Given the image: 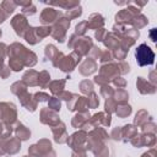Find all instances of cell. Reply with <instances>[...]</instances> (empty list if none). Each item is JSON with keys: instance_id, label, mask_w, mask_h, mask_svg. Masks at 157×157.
<instances>
[{"instance_id": "obj_32", "label": "cell", "mask_w": 157, "mask_h": 157, "mask_svg": "<svg viewBox=\"0 0 157 157\" xmlns=\"http://www.w3.org/2000/svg\"><path fill=\"white\" fill-rule=\"evenodd\" d=\"M155 33H156V28H152V31L150 32V36H151V40H152V42H155V40H156V36H155Z\"/></svg>"}, {"instance_id": "obj_19", "label": "cell", "mask_w": 157, "mask_h": 157, "mask_svg": "<svg viewBox=\"0 0 157 157\" xmlns=\"http://www.w3.org/2000/svg\"><path fill=\"white\" fill-rule=\"evenodd\" d=\"M92 88H93V86H92V83H91L88 80H85V81L81 82V91H82L83 93L92 92Z\"/></svg>"}, {"instance_id": "obj_9", "label": "cell", "mask_w": 157, "mask_h": 157, "mask_svg": "<svg viewBox=\"0 0 157 157\" xmlns=\"http://www.w3.org/2000/svg\"><path fill=\"white\" fill-rule=\"evenodd\" d=\"M16 135H17V137H18L20 140H27V139L29 137L31 132H29V130L26 129L22 124H18V125H17V129H16Z\"/></svg>"}, {"instance_id": "obj_5", "label": "cell", "mask_w": 157, "mask_h": 157, "mask_svg": "<svg viewBox=\"0 0 157 157\" xmlns=\"http://www.w3.org/2000/svg\"><path fill=\"white\" fill-rule=\"evenodd\" d=\"M59 16H60L59 11H56L54 9H44L40 15V21H42V23H52Z\"/></svg>"}, {"instance_id": "obj_3", "label": "cell", "mask_w": 157, "mask_h": 157, "mask_svg": "<svg viewBox=\"0 0 157 157\" xmlns=\"http://www.w3.org/2000/svg\"><path fill=\"white\" fill-rule=\"evenodd\" d=\"M11 25H12V27L15 28V31H16V33H17L18 36H25V32L28 29V28H27V26H28L27 20H26V17H23L22 15L15 16V17L12 18V21H11Z\"/></svg>"}, {"instance_id": "obj_2", "label": "cell", "mask_w": 157, "mask_h": 157, "mask_svg": "<svg viewBox=\"0 0 157 157\" xmlns=\"http://www.w3.org/2000/svg\"><path fill=\"white\" fill-rule=\"evenodd\" d=\"M69 25H70V21L69 20L61 18L59 21V23L53 28V32H52L53 37L56 40H59V42H63L64 40V37H65V29L69 27Z\"/></svg>"}, {"instance_id": "obj_33", "label": "cell", "mask_w": 157, "mask_h": 157, "mask_svg": "<svg viewBox=\"0 0 157 157\" xmlns=\"http://www.w3.org/2000/svg\"><path fill=\"white\" fill-rule=\"evenodd\" d=\"M74 157H86V156H85V153H80V152H78V155H77V156L74 155Z\"/></svg>"}, {"instance_id": "obj_27", "label": "cell", "mask_w": 157, "mask_h": 157, "mask_svg": "<svg viewBox=\"0 0 157 157\" xmlns=\"http://www.w3.org/2000/svg\"><path fill=\"white\" fill-rule=\"evenodd\" d=\"M99 60H101L102 63H105V61H109V60H112V55H110V53H108V52H104V53L102 54V56H99Z\"/></svg>"}, {"instance_id": "obj_17", "label": "cell", "mask_w": 157, "mask_h": 157, "mask_svg": "<svg viewBox=\"0 0 157 157\" xmlns=\"http://www.w3.org/2000/svg\"><path fill=\"white\" fill-rule=\"evenodd\" d=\"M98 103H99V101H98V98H97V94H96V93H91V97L87 98V104H88V107H90V108H96V107L98 105Z\"/></svg>"}, {"instance_id": "obj_30", "label": "cell", "mask_w": 157, "mask_h": 157, "mask_svg": "<svg viewBox=\"0 0 157 157\" xmlns=\"http://www.w3.org/2000/svg\"><path fill=\"white\" fill-rule=\"evenodd\" d=\"M6 45L4 43H0V60H2V58L5 56V52H6Z\"/></svg>"}, {"instance_id": "obj_20", "label": "cell", "mask_w": 157, "mask_h": 157, "mask_svg": "<svg viewBox=\"0 0 157 157\" xmlns=\"http://www.w3.org/2000/svg\"><path fill=\"white\" fill-rule=\"evenodd\" d=\"M117 108V104H115V101L110 99V98H107V102H105V112H108L109 114L112 112H114Z\"/></svg>"}, {"instance_id": "obj_13", "label": "cell", "mask_w": 157, "mask_h": 157, "mask_svg": "<svg viewBox=\"0 0 157 157\" xmlns=\"http://www.w3.org/2000/svg\"><path fill=\"white\" fill-rule=\"evenodd\" d=\"M64 85H65V80H61V81H53L50 83V91L53 93H59L63 88H64Z\"/></svg>"}, {"instance_id": "obj_1", "label": "cell", "mask_w": 157, "mask_h": 157, "mask_svg": "<svg viewBox=\"0 0 157 157\" xmlns=\"http://www.w3.org/2000/svg\"><path fill=\"white\" fill-rule=\"evenodd\" d=\"M135 56L137 60V64L140 66H145V65H152L155 61V53L152 52V49L150 47H147V44L142 43L137 47L136 52H135Z\"/></svg>"}, {"instance_id": "obj_28", "label": "cell", "mask_w": 157, "mask_h": 157, "mask_svg": "<svg viewBox=\"0 0 157 157\" xmlns=\"http://www.w3.org/2000/svg\"><path fill=\"white\" fill-rule=\"evenodd\" d=\"M104 34H107V32L102 28V29H98V32H96V38L98 39V40H104Z\"/></svg>"}, {"instance_id": "obj_18", "label": "cell", "mask_w": 157, "mask_h": 157, "mask_svg": "<svg viewBox=\"0 0 157 157\" xmlns=\"http://www.w3.org/2000/svg\"><path fill=\"white\" fill-rule=\"evenodd\" d=\"M49 109H53L54 112L59 110L60 109V101L55 97L53 98H49Z\"/></svg>"}, {"instance_id": "obj_25", "label": "cell", "mask_w": 157, "mask_h": 157, "mask_svg": "<svg viewBox=\"0 0 157 157\" xmlns=\"http://www.w3.org/2000/svg\"><path fill=\"white\" fill-rule=\"evenodd\" d=\"M34 97H36V99H37V101H39V102H44V101H48V98H49V96H48L47 93H43V92L36 93V94H34Z\"/></svg>"}, {"instance_id": "obj_24", "label": "cell", "mask_w": 157, "mask_h": 157, "mask_svg": "<svg viewBox=\"0 0 157 157\" xmlns=\"http://www.w3.org/2000/svg\"><path fill=\"white\" fill-rule=\"evenodd\" d=\"M118 72H120V74L129 72V65L125 64V63H120V64L118 65Z\"/></svg>"}, {"instance_id": "obj_6", "label": "cell", "mask_w": 157, "mask_h": 157, "mask_svg": "<svg viewBox=\"0 0 157 157\" xmlns=\"http://www.w3.org/2000/svg\"><path fill=\"white\" fill-rule=\"evenodd\" d=\"M53 132H54V136H55V141L56 142H65L66 141V131H65V125L63 123H60V128L59 126H55L53 128Z\"/></svg>"}, {"instance_id": "obj_26", "label": "cell", "mask_w": 157, "mask_h": 157, "mask_svg": "<svg viewBox=\"0 0 157 157\" xmlns=\"http://www.w3.org/2000/svg\"><path fill=\"white\" fill-rule=\"evenodd\" d=\"M125 83H126L125 80L121 78V77H115V78H114V85L118 86V88H124Z\"/></svg>"}, {"instance_id": "obj_10", "label": "cell", "mask_w": 157, "mask_h": 157, "mask_svg": "<svg viewBox=\"0 0 157 157\" xmlns=\"http://www.w3.org/2000/svg\"><path fill=\"white\" fill-rule=\"evenodd\" d=\"M147 22H148V21H147V18H146L145 16H142V15L136 16V17L131 21V23H132V25H134V27H135L134 29H136V28L139 29V28H141V27L146 26V25H147Z\"/></svg>"}, {"instance_id": "obj_21", "label": "cell", "mask_w": 157, "mask_h": 157, "mask_svg": "<svg viewBox=\"0 0 157 157\" xmlns=\"http://www.w3.org/2000/svg\"><path fill=\"white\" fill-rule=\"evenodd\" d=\"M81 7L78 6V7H76V9H69V11L66 12V15H67V17H69V20L70 18H74V17H77V16H80L81 15Z\"/></svg>"}, {"instance_id": "obj_8", "label": "cell", "mask_w": 157, "mask_h": 157, "mask_svg": "<svg viewBox=\"0 0 157 157\" xmlns=\"http://www.w3.org/2000/svg\"><path fill=\"white\" fill-rule=\"evenodd\" d=\"M83 69H87L86 71H85V74L83 75H86V72H87V75H90V74H92L94 70H96V63H94V60H91V59H87L82 65H81V67H80V71H82Z\"/></svg>"}, {"instance_id": "obj_31", "label": "cell", "mask_w": 157, "mask_h": 157, "mask_svg": "<svg viewBox=\"0 0 157 157\" xmlns=\"http://www.w3.org/2000/svg\"><path fill=\"white\" fill-rule=\"evenodd\" d=\"M142 157H156V151L152 148V150H150L148 152L144 153V155H142Z\"/></svg>"}, {"instance_id": "obj_14", "label": "cell", "mask_w": 157, "mask_h": 157, "mask_svg": "<svg viewBox=\"0 0 157 157\" xmlns=\"http://www.w3.org/2000/svg\"><path fill=\"white\" fill-rule=\"evenodd\" d=\"M121 134H123L124 136H128L129 139H132L135 135H137V130H136L132 125H126V126H124V129L121 130Z\"/></svg>"}, {"instance_id": "obj_23", "label": "cell", "mask_w": 157, "mask_h": 157, "mask_svg": "<svg viewBox=\"0 0 157 157\" xmlns=\"http://www.w3.org/2000/svg\"><path fill=\"white\" fill-rule=\"evenodd\" d=\"M101 93H102V96H104L105 98H109V97L113 94V90H112V87H109V86L107 87V86H105V87H103V88L101 90Z\"/></svg>"}, {"instance_id": "obj_12", "label": "cell", "mask_w": 157, "mask_h": 157, "mask_svg": "<svg viewBox=\"0 0 157 157\" xmlns=\"http://www.w3.org/2000/svg\"><path fill=\"white\" fill-rule=\"evenodd\" d=\"M117 114L120 117V118H125L128 117L130 113H131V107L128 105V104H121L120 107H117Z\"/></svg>"}, {"instance_id": "obj_4", "label": "cell", "mask_w": 157, "mask_h": 157, "mask_svg": "<svg viewBox=\"0 0 157 157\" xmlns=\"http://www.w3.org/2000/svg\"><path fill=\"white\" fill-rule=\"evenodd\" d=\"M137 88L139 91L142 93V94H151V93H155L156 92V86L155 85H151L148 81H146L145 78L142 77H139L137 78Z\"/></svg>"}, {"instance_id": "obj_7", "label": "cell", "mask_w": 157, "mask_h": 157, "mask_svg": "<svg viewBox=\"0 0 157 157\" xmlns=\"http://www.w3.org/2000/svg\"><path fill=\"white\" fill-rule=\"evenodd\" d=\"M103 23H104L103 17H102L101 15H98V13H93V15H91L90 20L87 21V25H88V27H91V28H98V27H102Z\"/></svg>"}, {"instance_id": "obj_15", "label": "cell", "mask_w": 157, "mask_h": 157, "mask_svg": "<svg viewBox=\"0 0 157 157\" xmlns=\"http://www.w3.org/2000/svg\"><path fill=\"white\" fill-rule=\"evenodd\" d=\"M49 78H50L49 74H48L47 71H42V72L38 75V85H40L42 87H44V86L49 82Z\"/></svg>"}, {"instance_id": "obj_11", "label": "cell", "mask_w": 157, "mask_h": 157, "mask_svg": "<svg viewBox=\"0 0 157 157\" xmlns=\"http://www.w3.org/2000/svg\"><path fill=\"white\" fill-rule=\"evenodd\" d=\"M148 117V113L146 110H140L137 114H136V118H135V124L137 125H145L147 123V118Z\"/></svg>"}, {"instance_id": "obj_16", "label": "cell", "mask_w": 157, "mask_h": 157, "mask_svg": "<svg viewBox=\"0 0 157 157\" xmlns=\"http://www.w3.org/2000/svg\"><path fill=\"white\" fill-rule=\"evenodd\" d=\"M128 93L125 92V90H119L117 92V101L120 103V104H126V101H128Z\"/></svg>"}, {"instance_id": "obj_29", "label": "cell", "mask_w": 157, "mask_h": 157, "mask_svg": "<svg viewBox=\"0 0 157 157\" xmlns=\"http://www.w3.org/2000/svg\"><path fill=\"white\" fill-rule=\"evenodd\" d=\"M6 17H7V12L0 6V23L1 22H4L5 20H6Z\"/></svg>"}, {"instance_id": "obj_22", "label": "cell", "mask_w": 157, "mask_h": 157, "mask_svg": "<svg viewBox=\"0 0 157 157\" xmlns=\"http://www.w3.org/2000/svg\"><path fill=\"white\" fill-rule=\"evenodd\" d=\"M87 21L86 22H81V23H78L77 26H76V34H83L85 32H86V29H87Z\"/></svg>"}]
</instances>
